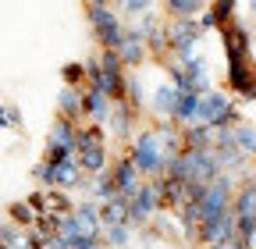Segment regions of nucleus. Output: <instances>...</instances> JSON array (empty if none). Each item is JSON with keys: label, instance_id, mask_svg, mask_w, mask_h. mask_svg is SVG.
I'll list each match as a JSON object with an SVG mask.
<instances>
[{"label": "nucleus", "instance_id": "72a5a7b5", "mask_svg": "<svg viewBox=\"0 0 256 249\" xmlns=\"http://www.w3.org/2000/svg\"><path fill=\"white\" fill-rule=\"evenodd\" d=\"M25 203H28L32 210H36V214L43 217V214H46V189H36V192H28V196H25Z\"/></svg>", "mask_w": 256, "mask_h": 249}, {"label": "nucleus", "instance_id": "ea45409f", "mask_svg": "<svg viewBox=\"0 0 256 249\" xmlns=\"http://www.w3.org/2000/svg\"><path fill=\"white\" fill-rule=\"evenodd\" d=\"M228 249H232V246H228Z\"/></svg>", "mask_w": 256, "mask_h": 249}, {"label": "nucleus", "instance_id": "f03ea898", "mask_svg": "<svg viewBox=\"0 0 256 249\" xmlns=\"http://www.w3.org/2000/svg\"><path fill=\"white\" fill-rule=\"evenodd\" d=\"M128 157L136 160L139 174L150 182V178H160V174H168V150H164V139H160L156 132V124H150V128H139L136 139L128 142Z\"/></svg>", "mask_w": 256, "mask_h": 249}, {"label": "nucleus", "instance_id": "a878e982", "mask_svg": "<svg viewBox=\"0 0 256 249\" xmlns=\"http://www.w3.org/2000/svg\"><path fill=\"white\" fill-rule=\"evenodd\" d=\"M235 11H238V0H214V4H210V14H214L217 28L235 25V22H238V18H235Z\"/></svg>", "mask_w": 256, "mask_h": 249}, {"label": "nucleus", "instance_id": "c756f323", "mask_svg": "<svg viewBox=\"0 0 256 249\" xmlns=\"http://www.w3.org/2000/svg\"><path fill=\"white\" fill-rule=\"evenodd\" d=\"M78 153L75 150H64V146H46L43 150V160L50 164V168H60V164H68V160H75Z\"/></svg>", "mask_w": 256, "mask_h": 249}, {"label": "nucleus", "instance_id": "cd10ccee", "mask_svg": "<svg viewBox=\"0 0 256 249\" xmlns=\"http://www.w3.org/2000/svg\"><path fill=\"white\" fill-rule=\"evenodd\" d=\"M118 11H121V18H124V22H136V18H142V14H150V11H156V4H153V0H121Z\"/></svg>", "mask_w": 256, "mask_h": 249}, {"label": "nucleus", "instance_id": "c85d7f7f", "mask_svg": "<svg viewBox=\"0 0 256 249\" xmlns=\"http://www.w3.org/2000/svg\"><path fill=\"white\" fill-rule=\"evenodd\" d=\"M128 104H132L136 110L150 107V96H146V89H142V78L136 72H128Z\"/></svg>", "mask_w": 256, "mask_h": 249}, {"label": "nucleus", "instance_id": "f8f14e48", "mask_svg": "<svg viewBox=\"0 0 256 249\" xmlns=\"http://www.w3.org/2000/svg\"><path fill=\"white\" fill-rule=\"evenodd\" d=\"M100 221H104V228L132 224V200H124V196H114L110 203H104V206H100Z\"/></svg>", "mask_w": 256, "mask_h": 249}, {"label": "nucleus", "instance_id": "f704fd0d", "mask_svg": "<svg viewBox=\"0 0 256 249\" xmlns=\"http://www.w3.org/2000/svg\"><path fill=\"white\" fill-rule=\"evenodd\" d=\"M214 25H217V22H214V14H210V8H206V11L200 14V28H203V32H206V28H214Z\"/></svg>", "mask_w": 256, "mask_h": 249}, {"label": "nucleus", "instance_id": "ddd939ff", "mask_svg": "<svg viewBox=\"0 0 256 249\" xmlns=\"http://www.w3.org/2000/svg\"><path fill=\"white\" fill-rule=\"evenodd\" d=\"M252 78H256V60H228V75H224V82H228V89L235 92V96Z\"/></svg>", "mask_w": 256, "mask_h": 249}, {"label": "nucleus", "instance_id": "6ab92c4d", "mask_svg": "<svg viewBox=\"0 0 256 249\" xmlns=\"http://www.w3.org/2000/svg\"><path fill=\"white\" fill-rule=\"evenodd\" d=\"M86 189H89V200H92V203H100V206H104V203H110V200L118 196V182H114L110 171H104L100 178H89V182H86Z\"/></svg>", "mask_w": 256, "mask_h": 249}, {"label": "nucleus", "instance_id": "2f4dec72", "mask_svg": "<svg viewBox=\"0 0 256 249\" xmlns=\"http://www.w3.org/2000/svg\"><path fill=\"white\" fill-rule=\"evenodd\" d=\"M22 238H25V232H22L18 224H11V221L0 224V242H4V249H8V246H18Z\"/></svg>", "mask_w": 256, "mask_h": 249}, {"label": "nucleus", "instance_id": "6e6552de", "mask_svg": "<svg viewBox=\"0 0 256 249\" xmlns=\"http://www.w3.org/2000/svg\"><path fill=\"white\" fill-rule=\"evenodd\" d=\"M57 118H68V121H75V124L86 121V100H82V89L60 86V92H57Z\"/></svg>", "mask_w": 256, "mask_h": 249}, {"label": "nucleus", "instance_id": "dca6fc26", "mask_svg": "<svg viewBox=\"0 0 256 249\" xmlns=\"http://www.w3.org/2000/svg\"><path fill=\"white\" fill-rule=\"evenodd\" d=\"M232 210H235V217H238V221H242V217H256V174H249V178L238 185Z\"/></svg>", "mask_w": 256, "mask_h": 249}, {"label": "nucleus", "instance_id": "423d86ee", "mask_svg": "<svg viewBox=\"0 0 256 249\" xmlns=\"http://www.w3.org/2000/svg\"><path fill=\"white\" fill-rule=\"evenodd\" d=\"M178 100H182V89L174 82H160L153 92H150V110L156 121H174V110H178Z\"/></svg>", "mask_w": 256, "mask_h": 249}, {"label": "nucleus", "instance_id": "1a4fd4ad", "mask_svg": "<svg viewBox=\"0 0 256 249\" xmlns=\"http://www.w3.org/2000/svg\"><path fill=\"white\" fill-rule=\"evenodd\" d=\"M185 92H200V96H206V92H214V82H210V64L206 57H196L185 64Z\"/></svg>", "mask_w": 256, "mask_h": 249}, {"label": "nucleus", "instance_id": "4c0bfd02", "mask_svg": "<svg viewBox=\"0 0 256 249\" xmlns=\"http://www.w3.org/2000/svg\"><path fill=\"white\" fill-rule=\"evenodd\" d=\"M249 11H256V0H252V4H249Z\"/></svg>", "mask_w": 256, "mask_h": 249}, {"label": "nucleus", "instance_id": "58836bf2", "mask_svg": "<svg viewBox=\"0 0 256 249\" xmlns=\"http://www.w3.org/2000/svg\"><path fill=\"white\" fill-rule=\"evenodd\" d=\"M92 249H107V246H104V242H100V246H92Z\"/></svg>", "mask_w": 256, "mask_h": 249}, {"label": "nucleus", "instance_id": "473e14b6", "mask_svg": "<svg viewBox=\"0 0 256 249\" xmlns=\"http://www.w3.org/2000/svg\"><path fill=\"white\" fill-rule=\"evenodd\" d=\"M22 124H25L22 110H18L11 100H8V104H4V128H18V132H22Z\"/></svg>", "mask_w": 256, "mask_h": 249}, {"label": "nucleus", "instance_id": "f257e3e1", "mask_svg": "<svg viewBox=\"0 0 256 249\" xmlns=\"http://www.w3.org/2000/svg\"><path fill=\"white\" fill-rule=\"evenodd\" d=\"M86 11V22L92 28V43L96 50H118L124 43V18L118 11V4H107V0H89L82 8Z\"/></svg>", "mask_w": 256, "mask_h": 249}, {"label": "nucleus", "instance_id": "20e7f679", "mask_svg": "<svg viewBox=\"0 0 256 249\" xmlns=\"http://www.w3.org/2000/svg\"><path fill=\"white\" fill-rule=\"evenodd\" d=\"M110 174H114V182H118V196H124V200H136V196H139V189H142V182H146V178L139 174L136 160L128 157V150L121 153V157H114Z\"/></svg>", "mask_w": 256, "mask_h": 249}, {"label": "nucleus", "instance_id": "4be33fe9", "mask_svg": "<svg viewBox=\"0 0 256 249\" xmlns=\"http://www.w3.org/2000/svg\"><path fill=\"white\" fill-rule=\"evenodd\" d=\"M8 221H11V224H18L22 232H32V224L40 221V214L32 210L25 200H11V203H8Z\"/></svg>", "mask_w": 256, "mask_h": 249}, {"label": "nucleus", "instance_id": "aec40b11", "mask_svg": "<svg viewBox=\"0 0 256 249\" xmlns=\"http://www.w3.org/2000/svg\"><path fill=\"white\" fill-rule=\"evenodd\" d=\"M210 4H203V0H164L160 4V11H164L168 18H200Z\"/></svg>", "mask_w": 256, "mask_h": 249}, {"label": "nucleus", "instance_id": "39448f33", "mask_svg": "<svg viewBox=\"0 0 256 249\" xmlns=\"http://www.w3.org/2000/svg\"><path fill=\"white\" fill-rule=\"evenodd\" d=\"M220 43H224V57L228 60H252V32H249V25L235 22L228 28H220Z\"/></svg>", "mask_w": 256, "mask_h": 249}, {"label": "nucleus", "instance_id": "7ed1b4c3", "mask_svg": "<svg viewBox=\"0 0 256 249\" xmlns=\"http://www.w3.org/2000/svg\"><path fill=\"white\" fill-rule=\"evenodd\" d=\"M156 214H164V192H160V178H150V182H142L139 196L132 200V224L146 228Z\"/></svg>", "mask_w": 256, "mask_h": 249}, {"label": "nucleus", "instance_id": "9d476101", "mask_svg": "<svg viewBox=\"0 0 256 249\" xmlns=\"http://www.w3.org/2000/svg\"><path fill=\"white\" fill-rule=\"evenodd\" d=\"M124 28H128V25H124ZM118 57H121V64H124V68H139L142 60L150 57L146 40H142L139 32H132V28H128V32H124V43L118 46Z\"/></svg>", "mask_w": 256, "mask_h": 249}, {"label": "nucleus", "instance_id": "9b49d317", "mask_svg": "<svg viewBox=\"0 0 256 249\" xmlns=\"http://www.w3.org/2000/svg\"><path fill=\"white\" fill-rule=\"evenodd\" d=\"M78 142V124L68 118H54L50 128H46V146H64V150H75ZM78 153V150H75Z\"/></svg>", "mask_w": 256, "mask_h": 249}, {"label": "nucleus", "instance_id": "4468645a", "mask_svg": "<svg viewBox=\"0 0 256 249\" xmlns=\"http://www.w3.org/2000/svg\"><path fill=\"white\" fill-rule=\"evenodd\" d=\"M136 118H139V110H136L132 104H114V114H110V121H107V128H110L118 139H132Z\"/></svg>", "mask_w": 256, "mask_h": 249}, {"label": "nucleus", "instance_id": "a211bd4d", "mask_svg": "<svg viewBox=\"0 0 256 249\" xmlns=\"http://www.w3.org/2000/svg\"><path fill=\"white\" fill-rule=\"evenodd\" d=\"M78 164H82V171L89 174V178H100L104 171H110V153H107V146H96V150H86V153H78Z\"/></svg>", "mask_w": 256, "mask_h": 249}, {"label": "nucleus", "instance_id": "0eeeda50", "mask_svg": "<svg viewBox=\"0 0 256 249\" xmlns=\"http://www.w3.org/2000/svg\"><path fill=\"white\" fill-rule=\"evenodd\" d=\"M82 100H86V121L89 124H104V128H107V121L114 114V100L107 96L104 89H92V86L82 89Z\"/></svg>", "mask_w": 256, "mask_h": 249}, {"label": "nucleus", "instance_id": "c9c22d12", "mask_svg": "<svg viewBox=\"0 0 256 249\" xmlns=\"http://www.w3.org/2000/svg\"><path fill=\"white\" fill-rule=\"evenodd\" d=\"M8 249H32V246H28V232H25V238H22L18 246H8Z\"/></svg>", "mask_w": 256, "mask_h": 249}, {"label": "nucleus", "instance_id": "393cba45", "mask_svg": "<svg viewBox=\"0 0 256 249\" xmlns=\"http://www.w3.org/2000/svg\"><path fill=\"white\" fill-rule=\"evenodd\" d=\"M60 82L72 86V89H86V86H89L86 60H68V64H60Z\"/></svg>", "mask_w": 256, "mask_h": 249}, {"label": "nucleus", "instance_id": "412c9836", "mask_svg": "<svg viewBox=\"0 0 256 249\" xmlns=\"http://www.w3.org/2000/svg\"><path fill=\"white\" fill-rule=\"evenodd\" d=\"M96 146H107V128L104 124H78V142H75V150L78 153H86V150H96Z\"/></svg>", "mask_w": 256, "mask_h": 249}, {"label": "nucleus", "instance_id": "e433bc0d", "mask_svg": "<svg viewBox=\"0 0 256 249\" xmlns=\"http://www.w3.org/2000/svg\"><path fill=\"white\" fill-rule=\"evenodd\" d=\"M246 246H249V249H256V235H252V238H249V242H246Z\"/></svg>", "mask_w": 256, "mask_h": 249}, {"label": "nucleus", "instance_id": "f3484780", "mask_svg": "<svg viewBox=\"0 0 256 249\" xmlns=\"http://www.w3.org/2000/svg\"><path fill=\"white\" fill-rule=\"evenodd\" d=\"M200 107H203V96H200V92H182L178 110H174V124H182V128L200 124Z\"/></svg>", "mask_w": 256, "mask_h": 249}, {"label": "nucleus", "instance_id": "b1692460", "mask_svg": "<svg viewBox=\"0 0 256 249\" xmlns=\"http://www.w3.org/2000/svg\"><path fill=\"white\" fill-rule=\"evenodd\" d=\"M235 146L256 164V121H242L238 128H235Z\"/></svg>", "mask_w": 256, "mask_h": 249}, {"label": "nucleus", "instance_id": "2eb2a0df", "mask_svg": "<svg viewBox=\"0 0 256 249\" xmlns=\"http://www.w3.org/2000/svg\"><path fill=\"white\" fill-rule=\"evenodd\" d=\"M54 189H64V192H72V189H86V171H82L78 157L57 168V174H54Z\"/></svg>", "mask_w": 256, "mask_h": 249}, {"label": "nucleus", "instance_id": "bb28decb", "mask_svg": "<svg viewBox=\"0 0 256 249\" xmlns=\"http://www.w3.org/2000/svg\"><path fill=\"white\" fill-rule=\"evenodd\" d=\"M78 203L64 192V189H46V214H57V217H64V214H72Z\"/></svg>", "mask_w": 256, "mask_h": 249}, {"label": "nucleus", "instance_id": "5701e85b", "mask_svg": "<svg viewBox=\"0 0 256 249\" xmlns=\"http://www.w3.org/2000/svg\"><path fill=\"white\" fill-rule=\"evenodd\" d=\"M136 224H118V228H104V246L107 249H128L136 238Z\"/></svg>", "mask_w": 256, "mask_h": 249}, {"label": "nucleus", "instance_id": "7c9ffc66", "mask_svg": "<svg viewBox=\"0 0 256 249\" xmlns=\"http://www.w3.org/2000/svg\"><path fill=\"white\" fill-rule=\"evenodd\" d=\"M54 174H57V168H50L46 160H40L36 168H32V178H36L40 189H54Z\"/></svg>", "mask_w": 256, "mask_h": 249}]
</instances>
